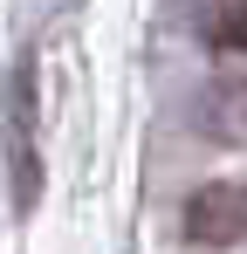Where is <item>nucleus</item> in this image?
<instances>
[{"instance_id":"f03ea898","label":"nucleus","mask_w":247,"mask_h":254,"mask_svg":"<svg viewBox=\"0 0 247 254\" xmlns=\"http://www.w3.org/2000/svg\"><path fill=\"white\" fill-rule=\"evenodd\" d=\"M7 144H14V199H21V206H35V69H14Z\"/></svg>"},{"instance_id":"f257e3e1","label":"nucleus","mask_w":247,"mask_h":254,"mask_svg":"<svg viewBox=\"0 0 247 254\" xmlns=\"http://www.w3.org/2000/svg\"><path fill=\"white\" fill-rule=\"evenodd\" d=\"M179 227H185V241L192 248H241L247 241V179H213L199 186L185 213H179Z\"/></svg>"},{"instance_id":"7ed1b4c3","label":"nucleus","mask_w":247,"mask_h":254,"mask_svg":"<svg viewBox=\"0 0 247 254\" xmlns=\"http://www.w3.org/2000/svg\"><path fill=\"white\" fill-rule=\"evenodd\" d=\"M206 130L220 144H247V69H234L206 89Z\"/></svg>"},{"instance_id":"20e7f679","label":"nucleus","mask_w":247,"mask_h":254,"mask_svg":"<svg viewBox=\"0 0 247 254\" xmlns=\"http://www.w3.org/2000/svg\"><path fill=\"white\" fill-rule=\"evenodd\" d=\"M220 42H247V21H220Z\"/></svg>"}]
</instances>
